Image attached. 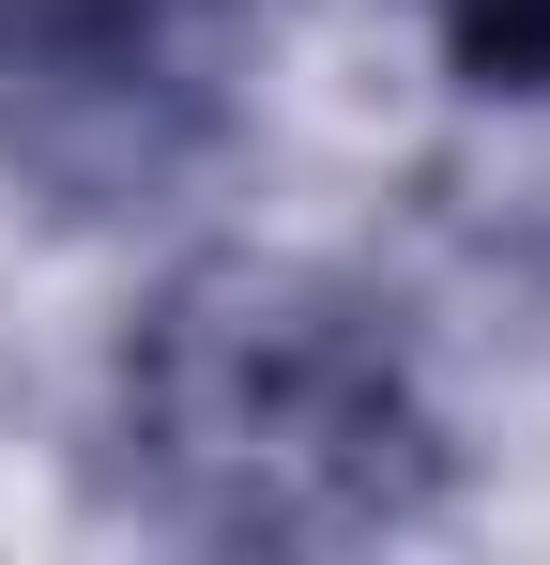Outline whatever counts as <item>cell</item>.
Masks as SVG:
<instances>
[{
    "instance_id": "2",
    "label": "cell",
    "mask_w": 550,
    "mask_h": 565,
    "mask_svg": "<svg viewBox=\"0 0 550 565\" xmlns=\"http://www.w3.org/2000/svg\"><path fill=\"white\" fill-rule=\"evenodd\" d=\"M474 93H550V0H429Z\"/></svg>"
},
{
    "instance_id": "1",
    "label": "cell",
    "mask_w": 550,
    "mask_h": 565,
    "mask_svg": "<svg viewBox=\"0 0 550 565\" xmlns=\"http://www.w3.org/2000/svg\"><path fill=\"white\" fill-rule=\"evenodd\" d=\"M123 459L138 504L199 551H337L429 520L444 444L352 290L290 260H214L123 352Z\"/></svg>"
}]
</instances>
